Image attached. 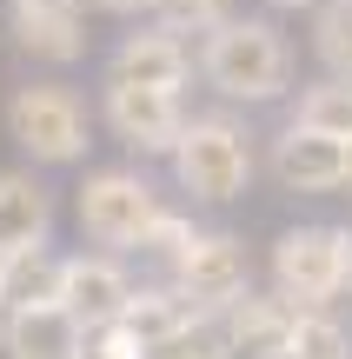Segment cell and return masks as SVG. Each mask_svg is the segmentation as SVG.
<instances>
[{
	"mask_svg": "<svg viewBox=\"0 0 352 359\" xmlns=\"http://www.w3.org/2000/svg\"><path fill=\"white\" fill-rule=\"evenodd\" d=\"M266 7H279V13H300V7H313V13H319L326 0H266Z\"/></svg>",
	"mask_w": 352,
	"mask_h": 359,
	"instance_id": "603a6c76",
	"label": "cell"
},
{
	"mask_svg": "<svg viewBox=\"0 0 352 359\" xmlns=\"http://www.w3.org/2000/svg\"><path fill=\"white\" fill-rule=\"evenodd\" d=\"M146 13L167 34H213L233 20V0H146Z\"/></svg>",
	"mask_w": 352,
	"mask_h": 359,
	"instance_id": "ffe728a7",
	"label": "cell"
},
{
	"mask_svg": "<svg viewBox=\"0 0 352 359\" xmlns=\"http://www.w3.org/2000/svg\"><path fill=\"white\" fill-rule=\"evenodd\" d=\"M87 7H100V13H146V0H87Z\"/></svg>",
	"mask_w": 352,
	"mask_h": 359,
	"instance_id": "7402d4cb",
	"label": "cell"
},
{
	"mask_svg": "<svg viewBox=\"0 0 352 359\" xmlns=\"http://www.w3.org/2000/svg\"><path fill=\"white\" fill-rule=\"evenodd\" d=\"M346 286H352V233H346Z\"/></svg>",
	"mask_w": 352,
	"mask_h": 359,
	"instance_id": "cb8c5ba5",
	"label": "cell"
},
{
	"mask_svg": "<svg viewBox=\"0 0 352 359\" xmlns=\"http://www.w3.org/2000/svg\"><path fill=\"white\" fill-rule=\"evenodd\" d=\"M186 74H193V53H186V40L167 34V27H133V34H120L113 60H106V80H113V87H146V93H180Z\"/></svg>",
	"mask_w": 352,
	"mask_h": 359,
	"instance_id": "9c48e42d",
	"label": "cell"
},
{
	"mask_svg": "<svg viewBox=\"0 0 352 359\" xmlns=\"http://www.w3.org/2000/svg\"><path fill=\"white\" fill-rule=\"evenodd\" d=\"M273 293L300 313H332L346 293V226H293L273 240Z\"/></svg>",
	"mask_w": 352,
	"mask_h": 359,
	"instance_id": "5b68a950",
	"label": "cell"
},
{
	"mask_svg": "<svg viewBox=\"0 0 352 359\" xmlns=\"http://www.w3.org/2000/svg\"><path fill=\"white\" fill-rule=\"evenodd\" d=\"M0 339H7V313H0Z\"/></svg>",
	"mask_w": 352,
	"mask_h": 359,
	"instance_id": "d4e9b609",
	"label": "cell"
},
{
	"mask_svg": "<svg viewBox=\"0 0 352 359\" xmlns=\"http://www.w3.org/2000/svg\"><path fill=\"white\" fill-rule=\"evenodd\" d=\"M0 266H7V259H0Z\"/></svg>",
	"mask_w": 352,
	"mask_h": 359,
	"instance_id": "4316f807",
	"label": "cell"
},
{
	"mask_svg": "<svg viewBox=\"0 0 352 359\" xmlns=\"http://www.w3.org/2000/svg\"><path fill=\"white\" fill-rule=\"evenodd\" d=\"M153 359H233V339H226V320L220 313H193L180 333L167 339Z\"/></svg>",
	"mask_w": 352,
	"mask_h": 359,
	"instance_id": "d6986e66",
	"label": "cell"
},
{
	"mask_svg": "<svg viewBox=\"0 0 352 359\" xmlns=\"http://www.w3.org/2000/svg\"><path fill=\"white\" fill-rule=\"evenodd\" d=\"M13 40L47 67H73L87 53V0H13Z\"/></svg>",
	"mask_w": 352,
	"mask_h": 359,
	"instance_id": "8fae6325",
	"label": "cell"
},
{
	"mask_svg": "<svg viewBox=\"0 0 352 359\" xmlns=\"http://www.w3.org/2000/svg\"><path fill=\"white\" fill-rule=\"evenodd\" d=\"M34 306H60V259L40 253H13L0 266V313H34Z\"/></svg>",
	"mask_w": 352,
	"mask_h": 359,
	"instance_id": "9a60e30c",
	"label": "cell"
},
{
	"mask_svg": "<svg viewBox=\"0 0 352 359\" xmlns=\"http://www.w3.org/2000/svg\"><path fill=\"white\" fill-rule=\"evenodd\" d=\"M0 353L7 359H87V333L60 306H34V313H7Z\"/></svg>",
	"mask_w": 352,
	"mask_h": 359,
	"instance_id": "5bb4252c",
	"label": "cell"
},
{
	"mask_svg": "<svg viewBox=\"0 0 352 359\" xmlns=\"http://www.w3.org/2000/svg\"><path fill=\"white\" fill-rule=\"evenodd\" d=\"M193 219H186V213H173V206H167V213H160V226L153 233H146V246H140V253H160V259H173V253H180V246L186 240H193Z\"/></svg>",
	"mask_w": 352,
	"mask_h": 359,
	"instance_id": "44dd1931",
	"label": "cell"
},
{
	"mask_svg": "<svg viewBox=\"0 0 352 359\" xmlns=\"http://www.w3.org/2000/svg\"><path fill=\"white\" fill-rule=\"evenodd\" d=\"M133 299V273L120 266L113 253H66L60 259V313L80 326V333H100V326H113L120 313H127Z\"/></svg>",
	"mask_w": 352,
	"mask_h": 359,
	"instance_id": "ba28073f",
	"label": "cell"
},
{
	"mask_svg": "<svg viewBox=\"0 0 352 359\" xmlns=\"http://www.w3.org/2000/svg\"><path fill=\"white\" fill-rule=\"evenodd\" d=\"M7 133L20 154H34L40 167H73V160H87V133H93V114L87 100H80L73 87H60V80H27V87H13L7 100Z\"/></svg>",
	"mask_w": 352,
	"mask_h": 359,
	"instance_id": "277c9868",
	"label": "cell"
},
{
	"mask_svg": "<svg viewBox=\"0 0 352 359\" xmlns=\"http://www.w3.org/2000/svg\"><path fill=\"white\" fill-rule=\"evenodd\" d=\"M53 233V193L34 173H0V259L40 253Z\"/></svg>",
	"mask_w": 352,
	"mask_h": 359,
	"instance_id": "4fadbf2b",
	"label": "cell"
},
{
	"mask_svg": "<svg viewBox=\"0 0 352 359\" xmlns=\"http://www.w3.org/2000/svg\"><path fill=\"white\" fill-rule=\"evenodd\" d=\"M286 359H352V326L339 313H300Z\"/></svg>",
	"mask_w": 352,
	"mask_h": 359,
	"instance_id": "ac0fdd59",
	"label": "cell"
},
{
	"mask_svg": "<svg viewBox=\"0 0 352 359\" xmlns=\"http://www.w3.org/2000/svg\"><path fill=\"white\" fill-rule=\"evenodd\" d=\"M100 114H106V127H113V140L127 147V154H146V160H160V154L173 160V147H180V133H186V100L180 93H146V87H113V80H106Z\"/></svg>",
	"mask_w": 352,
	"mask_h": 359,
	"instance_id": "52a82bcc",
	"label": "cell"
},
{
	"mask_svg": "<svg viewBox=\"0 0 352 359\" xmlns=\"http://www.w3.org/2000/svg\"><path fill=\"white\" fill-rule=\"evenodd\" d=\"M73 213H80V233H87L93 246H106V253H140L146 233L167 213V200H160V187L140 167H100V173L80 180Z\"/></svg>",
	"mask_w": 352,
	"mask_h": 359,
	"instance_id": "7a4b0ae2",
	"label": "cell"
},
{
	"mask_svg": "<svg viewBox=\"0 0 352 359\" xmlns=\"http://www.w3.org/2000/svg\"><path fill=\"white\" fill-rule=\"evenodd\" d=\"M167 273H173L167 286L193 313H233L239 299L253 293V259H246V246H239L233 233H193V240L167 259Z\"/></svg>",
	"mask_w": 352,
	"mask_h": 359,
	"instance_id": "8992f818",
	"label": "cell"
},
{
	"mask_svg": "<svg viewBox=\"0 0 352 359\" xmlns=\"http://www.w3.org/2000/svg\"><path fill=\"white\" fill-rule=\"evenodd\" d=\"M173 180L199 206H226L253 187V140L226 114H186V133L173 147Z\"/></svg>",
	"mask_w": 352,
	"mask_h": 359,
	"instance_id": "3957f363",
	"label": "cell"
},
{
	"mask_svg": "<svg viewBox=\"0 0 352 359\" xmlns=\"http://www.w3.org/2000/svg\"><path fill=\"white\" fill-rule=\"evenodd\" d=\"M87 359H106V353H93V346H87Z\"/></svg>",
	"mask_w": 352,
	"mask_h": 359,
	"instance_id": "484cf974",
	"label": "cell"
},
{
	"mask_svg": "<svg viewBox=\"0 0 352 359\" xmlns=\"http://www.w3.org/2000/svg\"><path fill=\"white\" fill-rule=\"evenodd\" d=\"M313 53L326 80H352V0H326L313 13Z\"/></svg>",
	"mask_w": 352,
	"mask_h": 359,
	"instance_id": "e0dca14e",
	"label": "cell"
},
{
	"mask_svg": "<svg viewBox=\"0 0 352 359\" xmlns=\"http://www.w3.org/2000/svg\"><path fill=\"white\" fill-rule=\"evenodd\" d=\"M293 127H313V133H326V140L352 147V80H313V87L300 93Z\"/></svg>",
	"mask_w": 352,
	"mask_h": 359,
	"instance_id": "2e32d148",
	"label": "cell"
},
{
	"mask_svg": "<svg viewBox=\"0 0 352 359\" xmlns=\"http://www.w3.org/2000/svg\"><path fill=\"white\" fill-rule=\"evenodd\" d=\"M273 173L286 193H339V187H352V147L286 120V133L273 140Z\"/></svg>",
	"mask_w": 352,
	"mask_h": 359,
	"instance_id": "30bf717a",
	"label": "cell"
},
{
	"mask_svg": "<svg viewBox=\"0 0 352 359\" xmlns=\"http://www.w3.org/2000/svg\"><path fill=\"white\" fill-rule=\"evenodd\" d=\"M226 320V339H233V359H286L293 326H300V306H286L279 293H246Z\"/></svg>",
	"mask_w": 352,
	"mask_h": 359,
	"instance_id": "7c38bea8",
	"label": "cell"
},
{
	"mask_svg": "<svg viewBox=\"0 0 352 359\" xmlns=\"http://www.w3.org/2000/svg\"><path fill=\"white\" fill-rule=\"evenodd\" d=\"M199 74L220 100H246L266 107L293 87V40L260 13H233L226 27H213L199 47Z\"/></svg>",
	"mask_w": 352,
	"mask_h": 359,
	"instance_id": "6da1fadb",
	"label": "cell"
}]
</instances>
